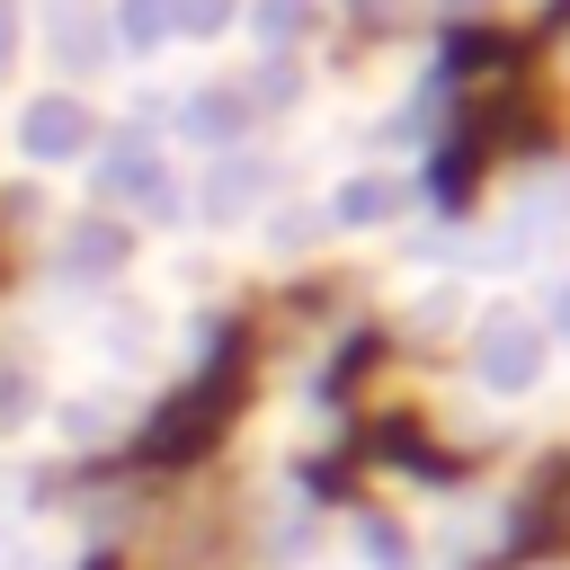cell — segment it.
I'll return each instance as SVG.
<instances>
[{
  "mask_svg": "<svg viewBox=\"0 0 570 570\" xmlns=\"http://www.w3.org/2000/svg\"><path fill=\"white\" fill-rule=\"evenodd\" d=\"M62 436H71V445H98V436H107V401H71V410H62Z\"/></svg>",
  "mask_w": 570,
  "mask_h": 570,
  "instance_id": "cell-4",
  "label": "cell"
},
{
  "mask_svg": "<svg viewBox=\"0 0 570 570\" xmlns=\"http://www.w3.org/2000/svg\"><path fill=\"white\" fill-rule=\"evenodd\" d=\"M543 374V330L534 321H490L481 330V383L490 392H525Z\"/></svg>",
  "mask_w": 570,
  "mask_h": 570,
  "instance_id": "cell-1",
  "label": "cell"
},
{
  "mask_svg": "<svg viewBox=\"0 0 570 570\" xmlns=\"http://www.w3.org/2000/svg\"><path fill=\"white\" fill-rule=\"evenodd\" d=\"M356 552H365L374 570H410V552H401V525H392V517H365V525H356Z\"/></svg>",
  "mask_w": 570,
  "mask_h": 570,
  "instance_id": "cell-3",
  "label": "cell"
},
{
  "mask_svg": "<svg viewBox=\"0 0 570 570\" xmlns=\"http://www.w3.org/2000/svg\"><path fill=\"white\" fill-rule=\"evenodd\" d=\"M71 142H80V125H71V107H36V116H27V151H36V160H62Z\"/></svg>",
  "mask_w": 570,
  "mask_h": 570,
  "instance_id": "cell-2",
  "label": "cell"
}]
</instances>
